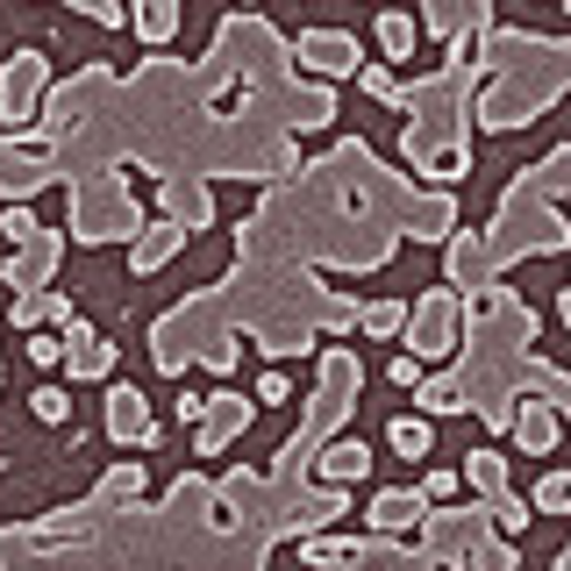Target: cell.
<instances>
[{
  "label": "cell",
  "instance_id": "obj_1",
  "mask_svg": "<svg viewBox=\"0 0 571 571\" xmlns=\"http://www.w3.org/2000/svg\"><path fill=\"white\" fill-rule=\"evenodd\" d=\"M258 415V400H236V393H208V415H200V457H215L222 443H236Z\"/></svg>",
  "mask_w": 571,
  "mask_h": 571
},
{
  "label": "cell",
  "instance_id": "obj_2",
  "mask_svg": "<svg viewBox=\"0 0 571 571\" xmlns=\"http://www.w3.org/2000/svg\"><path fill=\"white\" fill-rule=\"evenodd\" d=\"M107 436H115V443H137V451H151V443H157V421L143 415L137 386H107Z\"/></svg>",
  "mask_w": 571,
  "mask_h": 571
},
{
  "label": "cell",
  "instance_id": "obj_3",
  "mask_svg": "<svg viewBox=\"0 0 571 571\" xmlns=\"http://www.w3.org/2000/svg\"><path fill=\"white\" fill-rule=\"evenodd\" d=\"M300 57H308L314 72H336V79H343V72H358V65H364L358 36H336V29H308V36H300Z\"/></svg>",
  "mask_w": 571,
  "mask_h": 571
},
{
  "label": "cell",
  "instance_id": "obj_4",
  "mask_svg": "<svg viewBox=\"0 0 571 571\" xmlns=\"http://www.w3.org/2000/svg\"><path fill=\"white\" fill-rule=\"evenodd\" d=\"M36 87H43V57H36V51H22L15 65H8V79H0V115H8V121H29Z\"/></svg>",
  "mask_w": 571,
  "mask_h": 571
},
{
  "label": "cell",
  "instance_id": "obj_5",
  "mask_svg": "<svg viewBox=\"0 0 571 571\" xmlns=\"http://www.w3.org/2000/svg\"><path fill=\"white\" fill-rule=\"evenodd\" d=\"M415 521H429V493H379L372 501V529H386V536L415 529Z\"/></svg>",
  "mask_w": 571,
  "mask_h": 571
},
{
  "label": "cell",
  "instance_id": "obj_6",
  "mask_svg": "<svg viewBox=\"0 0 571 571\" xmlns=\"http://www.w3.org/2000/svg\"><path fill=\"white\" fill-rule=\"evenodd\" d=\"M65 372L72 379H107L115 372V343H101V336H65Z\"/></svg>",
  "mask_w": 571,
  "mask_h": 571
},
{
  "label": "cell",
  "instance_id": "obj_7",
  "mask_svg": "<svg viewBox=\"0 0 571 571\" xmlns=\"http://www.w3.org/2000/svg\"><path fill=\"white\" fill-rule=\"evenodd\" d=\"M322 479H329V485H358V479H372V451H364L358 436L329 443V451H322Z\"/></svg>",
  "mask_w": 571,
  "mask_h": 571
},
{
  "label": "cell",
  "instance_id": "obj_8",
  "mask_svg": "<svg viewBox=\"0 0 571 571\" xmlns=\"http://www.w3.org/2000/svg\"><path fill=\"white\" fill-rule=\"evenodd\" d=\"M51 165L43 157H15L8 143H0V193H36V186H51Z\"/></svg>",
  "mask_w": 571,
  "mask_h": 571
},
{
  "label": "cell",
  "instance_id": "obj_9",
  "mask_svg": "<svg viewBox=\"0 0 571 571\" xmlns=\"http://www.w3.org/2000/svg\"><path fill=\"white\" fill-rule=\"evenodd\" d=\"M415 400H421V415H465V379H421L415 386Z\"/></svg>",
  "mask_w": 571,
  "mask_h": 571
},
{
  "label": "cell",
  "instance_id": "obj_10",
  "mask_svg": "<svg viewBox=\"0 0 571 571\" xmlns=\"http://www.w3.org/2000/svg\"><path fill=\"white\" fill-rule=\"evenodd\" d=\"M179 243H186V229H151V236H137V250H129V264H137V272H157V264L172 258Z\"/></svg>",
  "mask_w": 571,
  "mask_h": 571
},
{
  "label": "cell",
  "instance_id": "obj_11",
  "mask_svg": "<svg viewBox=\"0 0 571 571\" xmlns=\"http://www.w3.org/2000/svg\"><path fill=\"white\" fill-rule=\"evenodd\" d=\"M386 443H393L400 457H429V451H436V436H429V421H421V415H393Z\"/></svg>",
  "mask_w": 571,
  "mask_h": 571
},
{
  "label": "cell",
  "instance_id": "obj_12",
  "mask_svg": "<svg viewBox=\"0 0 571 571\" xmlns=\"http://www.w3.org/2000/svg\"><path fill=\"white\" fill-rule=\"evenodd\" d=\"M550 443H557L550 407H536V400H529V407H521V451H550Z\"/></svg>",
  "mask_w": 571,
  "mask_h": 571
},
{
  "label": "cell",
  "instance_id": "obj_13",
  "mask_svg": "<svg viewBox=\"0 0 571 571\" xmlns=\"http://www.w3.org/2000/svg\"><path fill=\"white\" fill-rule=\"evenodd\" d=\"M165 208H172V215H186V222H208V193H200V186H186V179H165Z\"/></svg>",
  "mask_w": 571,
  "mask_h": 571
},
{
  "label": "cell",
  "instance_id": "obj_14",
  "mask_svg": "<svg viewBox=\"0 0 571 571\" xmlns=\"http://www.w3.org/2000/svg\"><path fill=\"white\" fill-rule=\"evenodd\" d=\"M379 51L386 57H415V22L407 15H379Z\"/></svg>",
  "mask_w": 571,
  "mask_h": 571
},
{
  "label": "cell",
  "instance_id": "obj_15",
  "mask_svg": "<svg viewBox=\"0 0 571 571\" xmlns=\"http://www.w3.org/2000/svg\"><path fill=\"white\" fill-rule=\"evenodd\" d=\"M29 407H36V421H51V429H65V421H72V400L57 393V386H36Z\"/></svg>",
  "mask_w": 571,
  "mask_h": 571
},
{
  "label": "cell",
  "instance_id": "obj_16",
  "mask_svg": "<svg viewBox=\"0 0 571 571\" xmlns=\"http://www.w3.org/2000/svg\"><path fill=\"white\" fill-rule=\"evenodd\" d=\"M358 87L364 93H372V101H407V93H400V79H393V72H386V65H358Z\"/></svg>",
  "mask_w": 571,
  "mask_h": 571
},
{
  "label": "cell",
  "instance_id": "obj_17",
  "mask_svg": "<svg viewBox=\"0 0 571 571\" xmlns=\"http://www.w3.org/2000/svg\"><path fill=\"white\" fill-rule=\"evenodd\" d=\"M29 364H36V372H57V364H65V336L29 329Z\"/></svg>",
  "mask_w": 571,
  "mask_h": 571
},
{
  "label": "cell",
  "instance_id": "obj_18",
  "mask_svg": "<svg viewBox=\"0 0 571 571\" xmlns=\"http://www.w3.org/2000/svg\"><path fill=\"white\" fill-rule=\"evenodd\" d=\"M536 507H543V515H564V507H571V471H550V479L536 485Z\"/></svg>",
  "mask_w": 571,
  "mask_h": 571
},
{
  "label": "cell",
  "instance_id": "obj_19",
  "mask_svg": "<svg viewBox=\"0 0 571 571\" xmlns=\"http://www.w3.org/2000/svg\"><path fill=\"white\" fill-rule=\"evenodd\" d=\"M400 322H407V308H400V300H379V308H364V329H372V336H400Z\"/></svg>",
  "mask_w": 571,
  "mask_h": 571
},
{
  "label": "cell",
  "instance_id": "obj_20",
  "mask_svg": "<svg viewBox=\"0 0 571 571\" xmlns=\"http://www.w3.org/2000/svg\"><path fill=\"white\" fill-rule=\"evenodd\" d=\"M457 485H465V479H457V471H451V465H436V471H429V479H421V493H429V501H451Z\"/></svg>",
  "mask_w": 571,
  "mask_h": 571
},
{
  "label": "cell",
  "instance_id": "obj_21",
  "mask_svg": "<svg viewBox=\"0 0 571 571\" xmlns=\"http://www.w3.org/2000/svg\"><path fill=\"white\" fill-rule=\"evenodd\" d=\"M386 379H393L400 393H415V386H421V364L415 358H393V364H386Z\"/></svg>",
  "mask_w": 571,
  "mask_h": 571
},
{
  "label": "cell",
  "instance_id": "obj_22",
  "mask_svg": "<svg viewBox=\"0 0 571 571\" xmlns=\"http://www.w3.org/2000/svg\"><path fill=\"white\" fill-rule=\"evenodd\" d=\"M286 393H294V386H286V372H264V379H258V407H278Z\"/></svg>",
  "mask_w": 571,
  "mask_h": 571
},
{
  "label": "cell",
  "instance_id": "obj_23",
  "mask_svg": "<svg viewBox=\"0 0 571 571\" xmlns=\"http://www.w3.org/2000/svg\"><path fill=\"white\" fill-rule=\"evenodd\" d=\"M0 229H8V243H29L36 236V215L29 208H8V222H0Z\"/></svg>",
  "mask_w": 571,
  "mask_h": 571
},
{
  "label": "cell",
  "instance_id": "obj_24",
  "mask_svg": "<svg viewBox=\"0 0 571 571\" xmlns=\"http://www.w3.org/2000/svg\"><path fill=\"white\" fill-rule=\"evenodd\" d=\"M36 322H43V294H22L15 300V329H36Z\"/></svg>",
  "mask_w": 571,
  "mask_h": 571
},
{
  "label": "cell",
  "instance_id": "obj_25",
  "mask_svg": "<svg viewBox=\"0 0 571 571\" xmlns=\"http://www.w3.org/2000/svg\"><path fill=\"white\" fill-rule=\"evenodd\" d=\"M43 314H51L57 329H65V322H72V300H65V294H43Z\"/></svg>",
  "mask_w": 571,
  "mask_h": 571
},
{
  "label": "cell",
  "instance_id": "obj_26",
  "mask_svg": "<svg viewBox=\"0 0 571 571\" xmlns=\"http://www.w3.org/2000/svg\"><path fill=\"white\" fill-rule=\"evenodd\" d=\"M557 314H564V322H571V286H564V294H557Z\"/></svg>",
  "mask_w": 571,
  "mask_h": 571
}]
</instances>
